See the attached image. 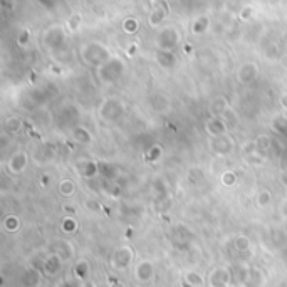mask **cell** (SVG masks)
I'll list each match as a JSON object with an SVG mask.
<instances>
[{"label":"cell","instance_id":"6da1fadb","mask_svg":"<svg viewBox=\"0 0 287 287\" xmlns=\"http://www.w3.org/2000/svg\"><path fill=\"white\" fill-rule=\"evenodd\" d=\"M187 281H188L192 286H200V284H202V279L197 276V274H188V276H187Z\"/></svg>","mask_w":287,"mask_h":287}]
</instances>
